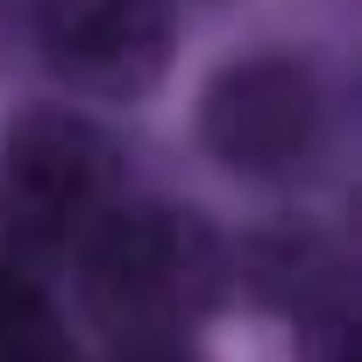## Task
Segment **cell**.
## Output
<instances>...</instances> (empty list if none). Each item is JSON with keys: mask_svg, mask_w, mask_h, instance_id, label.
<instances>
[{"mask_svg": "<svg viewBox=\"0 0 362 362\" xmlns=\"http://www.w3.org/2000/svg\"><path fill=\"white\" fill-rule=\"evenodd\" d=\"M78 313L107 348L199 341L235 291L228 235L177 199H121L71 256Z\"/></svg>", "mask_w": 362, "mask_h": 362, "instance_id": "obj_1", "label": "cell"}, {"mask_svg": "<svg viewBox=\"0 0 362 362\" xmlns=\"http://www.w3.org/2000/svg\"><path fill=\"white\" fill-rule=\"evenodd\" d=\"M121 142L71 100L22 107L0 142V214L8 249L29 277L50 263H71L78 242L121 206Z\"/></svg>", "mask_w": 362, "mask_h": 362, "instance_id": "obj_2", "label": "cell"}, {"mask_svg": "<svg viewBox=\"0 0 362 362\" xmlns=\"http://www.w3.org/2000/svg\"><path fill=\"white\" fill-rule=\"evenodd\" d=\"M199 142L242 185H298L327 149V86L291 50L228 57L199 93Z\"/></svg>", "mask_w": 362, "mask_h": 362, "instance_id": "obj_3", "label": "cell"}, {"mask_svg": "<svg viewBox=\"0 0 362 362\" xmlns=\"http://www.w3.org/2000/svg\"><path fill=\"white\" fill-rule=\"evenodd\" d=\"M36 50L71 100L135 107L177 57V0H36Z\"/></svg>", "mask_w": 362, "mask_h": 362, "instance_id": "obj_4", "label": "cell"}, {"mask_svg": "<svg viewBox=\"0 0 362 362\" xmlns=\"http://www.w3.org/2000/svg\"><path fill=\"white\" fill-rule=\"evenodd\" d=\"M228 249H235V284H249L277 313H298L348 277V256L313 221H277V228H256L249 242H228Z\"/></svg>", "mask_w": 362, "mask_h": 362, "instance_id": "obj_5", "label": "cell"}, {"mask_svg": "<svg viewBox=\"0 0 362 362\" xmlns=\"http://www.w3.org/2000/svg\"><path fill=\"white\" fill-rule=\"evenodd\" d=\"M291 348H298V362H362V334H355V277H341L334 291H320L313 305L291 313Z\"/></svg>", "mask_w": 362, "mask_h": 362, "instance_id": "obj_6", "label": "cell"}, {"mask_svg": "<svg viewBox=\"0 0 362 362\" xmlns=\"http://www.w3.org/2000/svg\"><path fill=\"white\" fill-rule=\"evenodd\" d=\"M107 362H206L199 341H135V348H107Z\"/></svg>", "mask_w": 362, "mask_h": 362, "instance_id": "obj_7", "label": "cell"}]
</instances>
